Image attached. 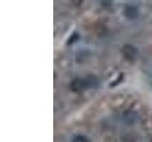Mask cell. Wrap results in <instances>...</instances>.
<instances>
[{"instance_id":"obj_1","label":"cell","mask_w":152,"mask_h":142,"mask_svg":"<svg viewBox=\"0 0 152 142\" xmlns=\"http://www.w3.org/2000/svg\"><path fill=\"white\" fill-rule=\"evenodd\" d=\"M97 85V79L93 76L88 78H75L70 83L69 87L73 92H82Z\"/></svg>"},{"instance_id":"obj_2","label":"cell","mask_w":152,"mask_h":142,"mask_svg":"<svg viewBox=\"0 0 152 142\" xmlns=\"http://www.w3.org/2000/svg\"><path fill=\"white\" fill-rule=\"evenodd\" d=\"M122 53L124 57L128 60V61H132L136 58V56L138 54V50L137 49L132 45H125L122 49Z\"/></svg>"},{"instance_id":"obj_3","label":"cell","mask_w":152,"mask_h":142,"mask_svg":"<svg viewBox=\"0 0 152 142\" xmlns=\"http://www.w3.org/2000/svg\"><path fill=\"white\" fill-rule=\"evenodd\" d=\"M124 15L126 18L129 19V20H134L138 16H139V9L136 6L133 5H128L124 9Z\"/></svg>"},{"instance_id":"obj_4","label":"cell","mask_w":152,"mask_h":142,"mask_svg":"<svg viewBox=\"0 0 152 142\" xmlns=\"http://www.w3.org/2000/svg\"><path fill=\"white\" fill-rule=\"evenodd\" d=\"M137 114L134 112H131V111H126L125 114H124V120H125L126 123L128 124H132L137 121L138 117H137Z\"/></svg>"},{"instance_id":"obj_5","label":"cell","mask_w":152,"mask_h":142,"mask_svg":"<svg viewBox=\"0 0 152 142\" xmlns=\"http://www.w3.org/2000/svg\"><path fill=\"white\" fill-rule=\"evenodd\" d=\"M72 142H90V140L86 135H78L74 136Z\"/></svg>"},{"instance_id":"obj_6","label":"cell","mask_w":152,"mask_h":142,"mask_svg":"<svg viewBox=\"0 0 152 142\" xmlns=\"http://www.w3.org/2000/svg\"><path fill=\"white\" fill-rule=\"evenodd\" d=\"M150 142H152V139H151V141H150Z\"/></svg>"}]
</instances>
